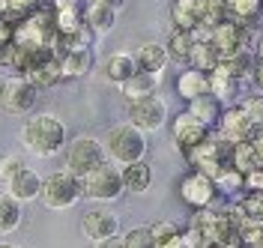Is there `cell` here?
I'll return each mask as SVG.
<instances>
[{"label":"cell","instance_id":"cell-28","mask_svg":"<svg viewBox=\"0 0 263 248\" xmlns=\"http://www.w3.org/2000/svg\"><path fill=\"white\" fill-rule=\"evenodd\" d=\"M215 188H218V195H246V174L242 170H236L233 165H228L218 177H215Z\"/></svg>","mask_w":263,"mask_h":248},{"label":"cell","instance_id":"cell-13","mask_svg":"<svg viewBox=\"0 0 263 248\" xmlns=\"http://www.w3.org/2000/svg\"><path fill=\"white\" fill-rule=\"evenodd\" d=\"M81 231H84L87 239L102 242V239L120 233V221H117V215L111 213V209H90V213H84V218H81Z\"/></svg>","mask_w":263,"mask_h":248},{"label":"cell","instance_id":"cell-31","mask_svg":"<svg viewBox=\"0 0 263 248\" xmlns=\"http://www.w3.org/2000/svg\"><path fill=\"white\" fill-rule=\"evenodd\" d=\"M239 84H242V81L230 78V75L218 72V69H213V72H210V93H213V96H218L221 102H224V99H233V96L239 93Z\"/></svg>","mask_w":263,"mask_h":248},{"label":"cell","instance_id":"cell-16","mask_svg":"<svg viewBox=\"0 0 263 248\" xmlns=\"http://www.w3.org/2000/svg\"><path fill=\"white\" fill-rule=\"evenodd\" d=\"M206 9V0H174L171 3V21L177 30H195Z\"/></svg>","mask_w":263,"mask_h":248},{"label":"cell","instance_id":"cell-40","mask_svg":"<svg viewBox=\"0 0 263 248\" xmlns=\"http://www.w3.org/2000/svg\"><path fill=\"white\" fill-rule=\"evenodd\" d=\"M251 81L263 90V57H254V66H251Z\"/></svg>","mask_w":263,"mask_h":248},{"label":"cell","instance_id":"cell-25","mask_svg":"<svg viewBox=\"0 0 263 248\" xmlns=\"http://www.w3.org/2000/svg\"><path fill=\"white\" fill-rule=\"evenodd\" d=\"M21 78H27V81L36 84V87H51V84L63 81V75H60V60H57L54 54H48L42 63H36V66H33L27 75H21Z\"/></svg>","mask_w":263,"mask_h":248},{"label":"cell","instance_id":"cell-2","mask_svg":"<svg viewBox=\"0 0 263 248\" xmlns=\"http://www.w3.org/2000/svg\"><path fill=\"white\" fill-rule=\"evenodd\" d=\"M105 156H108V162H114V165H132V162H141V159H147V132H141L138 126H132V123H117L114 129L108 132L105 138Z\"/></svg>","mask_w":263,"mask_h":248},{"label":"cell","instance_id":"cell-46","mask_svg":"<svg viewBox=\"0 0 263 248\" xmlns=\"http://www.w3.org/2000/svg\"><path fill=\"white\" fill-rule=\"evenodd\" d=\"M0 248H18V245H9V242H0Z\"/></svg>","mask_w":263,"mask_h":248},{"label":"cell","instance_id":"cell-21","mask_svg":"<svg viewBox=\"0 0 263 248\" xmlns=\"http://www.w3.org/2000/svg\"><path fill=\"white\" fill-rule=\"evenodd\" d=\"M84 24H87L96 36H105V33L114 30L117 12L114 9H108V6H102V3H93V0H90V3L84 6Z\"/></svg>","mask_w":263,"mask_h":248},{"label":"cell","instance_id":"cell-22","mask_svg":"<svg viewBox=\"0 0 263 248\" xmlns=\"http://www.w3.org/2000/svg\"><path fill=\"white\" fill-rule=\"evenodd\" d=\"M159 81H162V75H153V72H141V69H138L129 81L120 84V90H123L126 102H135V99H144L149 93H156Z\"/></svg>","mask_w":263,"mask_h":248},{"label":"cell","instance_id":"cell-41","mask_svg":"<svg viewBox=\"0 0 263 248\" xmlns=\"http://www.w3.org/2000/svg\"><path fill=\"white\" fill-rule=\"evenodd\" d=\"M96 248H126V242H123V236H120V233H114V236H108V239L96 242Z\"/></svg>","mask_w":263,"mask_h":248},{"label":"cell","instance_id":"cell-7","mask_svg":"<svg viewBox=\"0 0 263 248\" xmlns=\"http://www.w3.org/2000/svg\"><path fill=\"white\" fill-rule=\"evenodd\" d=\"M36 99H39V87L30 84L27 78H6V87H3V96H0V108L9 117H27L36 108Z\"/></svg>","mask_w":263,"mask_h":248},{"label":"cell","instance_id":"cell-42","mask_svg":"<svg viewBox=\"0 0 263 248\" xmlns=\"http://www.w3.org/2000/svg\"><path fill=\"white\" fill-rule=\"evenodd\" d=\"M156 248H185V242H182V231L177 233V236H171V239H164V242H156Z\"/></svg>","mask_w":263,"mask_h":248},{"label":"cell","instance_id":"cell-27","mask_svg":"<svg viewBox=\"0 0 263 248\" xmlns=\"http://www.w3.org/2000/svg\"><path fill=\"white\" fill-rule=\"evenodd\" d=\"M189 66L200 69V72H213V69L218 66V54H215L210 39H200V42L195 39V45L189 51Z\"/></svg>","mask_w":263,"mask_h":248},{"label":"cell","instance_id":"cell-30","mask_svg":"<svg viewBox=\"0 0 263 248\" xmlns=\"http://www.w3.org/2000/svg\"><path fill=\"white\" fill-rule=\"evenodd\" d=\"M230 165L236 167V170H254V167H260V159H257V149L251 141H242V144H233V156H230Z\"/></svg>","mask_w":263,"mask_h":248},{"label":"cell","instance_id":"cell-43","mask_svg":"<svg viewBox=\"0 0 263 248\" xmlns=\"http://www.w3.org/2000/svg\"><path fill=\"white\" fill-rule=\"evenodd\" d=\"M93 3H102V6H108V9H114V12H120V9L126 6V0H93Z\"/></svg>","mask_w":263,"mask_h":248},{"label":"cell","instance_id":"cell-45","mask_svg":"<svg viewBox=\"0 0 263 248\" xmlns=\"http://www.w3.org/2000/svg\"><path fill=\"white\" fill-rule=\"evenodd\" d=\"M257 57H263V39H260V45H257Z\"/></svg>","mask_w":263,"mask_h":248},{"label":"cell","instance_id":"cell-35","mask_svg":"<svg viewBox=\"0 0 263 248\" xmlns=\"http://www.w3.org/2000/svg\"><path fill=\"white\" fill-rule=\"evenodd\" d=\"M126 248H156V239L149 236V227H132L126 236H123Z\"/></svg>","mask_w":263,"mask_h":248},{"label":"cell","instance_id":"cell-9","mask_svg":"<svg viewBox=\"0 0 263 248\" xmlns=\"http://www.w3.org/2000/svg\"><path fill=\"white\" fill-rule=\"evenodd\" d=\"M126 105H129V123L138 126L141 132H159L164 123H167V105L156 93H149L144 99L126 102Z\"/></svg>","mask_w":263,"mask_h":248},{"label":"cell","instance_id":"cell-3","mask_svg":"<svg viewBox=\"0 0 263 248\" xmlns=\"http://www.w3.org/2000/svg\"><path fill=\"white\" fill-rule=\"evenodd\" d=\"M185 156V162L192 165V170H200V174H206L210 180L215 182V177L230 165V156H233V144L224 141L221 135H206L200 144H195L192 149H185L182 152Z\"/></svg>","mask_w":263,"mask_h":248},{"label":"cell","instance_id":"cell-8","mask_svg":"<svg viewBox=\"0 0 263 248\" xmlns=\"http://www.w3.org/2000/svg\"><path fill=\"white\" fill-rule=\"evenodd\" d=\"M248 39H251V30H246L242 24H236L230 18H224L221 24H215L210 30V42H213L218 60H230V57L248 51Z\"/></svg>","mask_w":263,"mask_h":248},{"label":"cell","instance_id":"cell-23","mask_svg":"<svg viewBox=\"0 0 263 248\" xmlns=\"http://www.w3.org/2000/svg\"><path fill=\"white\" fill-rule=\"evenodd\" d=\"M135 72H138V63H135V54H129V51H117V54H111L105 60V75L114 84L129 81Z\"/></svg>","mask_w":263,"mask_h":248},{"label":"cell","instance_id":"cell-17","mask_svg":"<svg viewBox=\"0 0 263 248\" xmlns=\"http://www.w3.org/2000/svg\"><path fill=\"white\" fill-rule=\"evenodd\" d=\"M185 111L195 117V120H200V123L213 132L215 126H218V120H221L224 102L218 99V96H213V93H203V96H197V99L189 102V108H185Z\"/></svg>","mask_w":263,"mask_h":248},{"label":"cell","instance_id":"cell-19","mask_svg":"<svg viewBox=\"0 0 263 248\" xmlns=\"http://www.w3.org/2000/svg\"><path fill=\"white\" fill-rule=\"evenodd\" d=\"M177 93H180V99H185V102L210 93V72H200V69L189 66L185 72H180V78H177Z\"/></svg>","mask_w":263,"mask_h":248},{"label":"cell","instance_id":"cell-5","mask_svg":"<svg viewBox=\"0 0 263 248\" xmlns=\"http://www.w3.org/2000/svg\"><path fill=\"white\" fill-rule=\"evenodd\" d=\"M84 198L81 192V180L69 170H57L42 180V188H39V200L48 206V209H72L78 200Z\"/></svg>","mask_w":263,"mask_h":248},{"label":"cell","instance_id":"cell-4","mask_svg":"<svg viewBox=\"0 0 263 248\" xmlns=\"http://www.w3.org/2000/svg\"><path fill=\"white\" fill-rule=\"evenodd\" d=\"M81 180V192L84 198L90 200H99V203H111V200H117L126 188H123V177H120V167L114 165V162H102V165H96L93 170H87L84 177H78Z\"/></svg>","mask_w":263,"mask_h":248},{"label":"cell","instance_id":"cell-6","mask_svg":"<svg viewBox=\"0 0 263 248\" xmlns=\"http://www.w3.org/2000/svg\"><path fill=\"white\" fill-rule=\"evenodd\" d=\"M108 156H105V147L99 144L96 138L90 135H81L75 138L69 147H66V170L75 174V177H84L87 170H93L96 165H102Z\"/></svg>","mask_w":263,"mask_h":248},{"label":"cell","instance_id":"cell-12","mask_svg":"<svg viewBox=\"0 0 263 248\" xmlns=\"http://www.w3.org/2000/svg\"><path fill=\"white\" fill-rule=\"evenodd\" d=\"M206 135H210V129L200 120H195L189 111H182V114H177L171 120V138L180 147V152H185V149H192L195 144H200Z\"/></svg>","mask_w":263,"mask_h":248},{"label":"cell","instance_id":"cell-34","mask_svg":"<svg viewBox=\"0 0 263 248\" xmlns=\"http://www.w3.org/2000/svg\"><path fill=\"white\" fill-rule=\"evenodd\" d=\"M239 108L246 111V117L251 120L254 129H263V96H248V99H242Z\"/></svg>","mask_w":263,"mask_h":248},{"label":"cell","instance_id":"cell-15","mask_svg":"<svg viewBox=\"0 0 263 248\" xmlns=\"http://www.w3.org/2000/svg\"><path fill=\"white\" fill-rule=\"evenodd\" d=\"M224 9L230 21L242 24L246 30L260 27L263 21V0H224Z\"/></svg>","mask_w":263,"mask_h":248},{"label":"cell","instance_id":"cell-10","mask_svg":"<svg viewBox=\"0 0 263 248\" xmlns=\"http://www.w3.org/2000/svg\"><path fill=\"white\" fill-rule=\"evenodd\" d=\"M180 198L185 206H192V209H206V206H213L215 198H218V188H215V182L206 177V174H200V170H189L185 177L180 180Z\"/></svg>","mask_w":263,"mask_h":248},{"label":"cell","instance_id":"cell-36","mask_svg":"<svg viewBox=\"0 0 263 248\" xmlns=\"http://www.w3.org/2000/svg\"><path fill=\"white\" fill-rule=\"evenodd\" d=\"M147 227H149V236H153L156 242H164V239H171V236H177V233L182 231L180 224H174V221H153Z\"/></svg>","mask_w":263,"mask_h":248},{"label":"cell","instance_id":"cell-1","mask_svg":"<svg viewBox=\"0 0 263 248\" xmlns=\"http://www.w3.org/2000/svg\"><path fill=\"white\" fill-rule=\"evenodd\" d=\"M21 144L36 159H51L66 149V126L54 114H33L21 126Z\"/></svg>","mask_w":263,"mask_h":248},{"label":"cell","instance_id":"cell-33","mask_svg":"<svg viewBox=\"0 0 263 248\" xmlns=\"http://www.w3.org/2000/svg\"><path fill=\"white\" fill-rule=\"evenodd\" d=\"M236 206H239L246 215H251V218H260V221H263V192H246V195H242V200H239Z\"/></svg>","mask_w":263,"mask_h":248},{"label":"cell","instance_id":"cell-24","mask_svg":"<svg viewBox=\"0 0 263 248\" xmlns=\"http://www.w3.org/2000/svg\"><path fill=\"white\" fill-rule=\"evenodd\" d=\"M90 69H93V51L90 48L69 51L66 57H60V75L63 78H84Z\"/></svg>","mask_w":263,"mask_h":248},{"label":"cell","instance_id":"cell-14","mask_svg":"<svg viewBox=\"0 0 263 248\" xmlns=\"http://www.w3.org/2000/svg\"><path fill=\"white\" fill-rule=\"evenodd\" d=\"M39 188H42V180L39 174L30 170V167H18L15 174L6 180V192L18 200V203H30V200H39Z\"/></svg>","mask_w":263,"mask_h":248},{"label":"cell","instance_id":"cell-37","mask_svg":"<svg viewBox=\"0 0 263 248\" xmlns=\"http://www.w3.org/2000/svg\"><path fill=\"white\" fill-rule=\"evenodd\" d=\"M18 167H24V162L18 159L15 152H9V156H3V159H0V180L6 182V180H9V177H12V174L18 170Z\"/></svg>","mask_w":263,"mask_h":248},{"label":"cell","instance_id":"cell-39","mask_svg":"<svg viewBox=\"0 0 263 248\" xmlns=\"http://www.w3.org/2000/svg\"><path fill=\"white\" fill-rule=\"evenodd\" d=\"M246 192H263V167H254L246 174Z\"/></svg>","mask_w":263,"mask_h":248},{"label":"cell","instance_id":"cell-18","mask_svg":"<svg viewBox=\"0 0 263 248\" xmlns=\"http://www.w3.org/2000/svg\"><path fill=\"white\" fill-rule=\"evenodd\" d=\"M120 177H123V188L132 195H144L149 185H153V167L147 165V159L141 162H132V165L120 167Z\"/></svg>","mask_w":263,"mask_h":248},{"label":"cell","instance_id":"cell-44","mask_svg":"<svg viewBox=\"0 0 263 248\" xmlns=\"http://www.w3.org/2000/svg\"><path fill=\"white\" fill-rule=\"evenodd\" d=\"M3 87H6V75L0 72V96H3Z\"/></svg>","mask_w":263,"mask_h":248},{"label":"cell","instance_id":"cell-20","mask_svg":"<svg viewBox=\"0 0 263 248\" xmlns=\"http://www.w3.org/2000/svg\"><path fill=\"white\" fill-rule=\"evenodd\" d=\"M135 63L141 72H153V75H162L164 66L171 63V57H167V48L159 45V42H147V45H141L138 54H135Z\"/></svg>","mask_w":263,"mask_h":248},{"label":"cell","instance_id":"cell-29","mask_svg":"<svg viewBox=\"0 0 263 248\" xmlns=\"http://www.w3.org/2000/svg\"><path fill=\"white\" fill-rule=\"evenodd\" d=\"M192 45H195V36H192V30H171V36H167V57L171 60H180V63H189V51H192Z\"/></svg>","mask_w":263,"mask_h":248},{"label":"cell","instance_id":"cell-26","mask_svg":"<svg viewBox=\"0 0 263 248\" xmlns=\"http://www.w3.org/2000/svg\"><path fill=\"white\" fill-rule=\"evenodd\" d=\"M21 218H24V213H21V203H18L9 192H0V236L18 231Z\"/></svg>","mask_w":263,"mask_h":248},{"label":"cell","instance_id":"cell-38","mask_svg":"<svg viewBox=\"0 0 263 248\" xmlns=\"http://www.w3.org/2000/svg\"><path fill=\"white\" fill-rule=\"evenodd\" d=\"M12 39H15V24H12V21H6V18L0 15V48L12 45Z\"/></svg>","mask_w":263,"mask_h":248},{"label":"cell","instance_id":"cell-32","mask_svg":"<svg viewBox=\"0 0 263 248\" xmlns=\"http://www.w3.org/2000/svg\"><path fill=\"white\" fill-rule=\"evenodd\" d=\"M33 9H39L36 0H0V15L6 18V21H12V24L24 21Z\"/></svg>","mask_w":263,"mask_h":248},{"label":"cell","instance_id":"cell-11","mask_svg":"<svg viewBox=\"0 0 263 248\" xmlns=\"http://www.w3.org/2000/svg\"><path fill=\"white\" fill-rule=\"evenodd\" d=\"M218 135L230 141V144H242V141H251L254 135L260 132V129H254L251 126V120L246 117V111L239 108V105H233V108H224L221 111V120H218Z\"/></svg>","mask_w":263,"mask_h":248}]
</instances>
